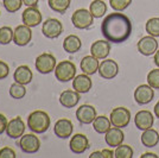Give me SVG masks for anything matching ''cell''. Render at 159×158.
I'll list each match as a JSON object with an SVG mask.
<instances>
[{
  "instance_id": "obj_31",
  "label": "cell",
  "mask_w": 159,
  "mask_h": 158,
  "mask_svg": "<svg viewBox=\"0 0 159 158\" xmlns=\"http://www.w3.org/2000/svg\"><path fill=\"white\" fill-rule=\"evenodd\" d=\"M25 94H26V88H25L24 85H21V83L16 82V83H13L12 86L10 87V95L13 99H17V100L23 99L25 96Z\"/></svg>"
},
{
  "instance_id": "obj_45",
  "label": "cell",
  "mask_w": 159,
  "mask_h": 158,
  "mask_svg": "<svg viewBox=\"0 0 159 158\" xmlns=\"http://www.w3.org/2000/svg\"><path fill=\"white\" fill-rule=\"evenodd\" d=\"M154 114H156V117L159 119V101L156 104V106H154Z\"/></svg>"
},
{
  "instance_id": "obj_23",
  "label": "cell",
  "mask_w": 159,
  "mask_h": 158,
  "mask_svg": "<svg viewBox=\"0 0 159 158\" xmlns=\"http://www.w3.org/2000/svg\"><path fill=\"white\" fill-rule=\"evenodd\" d=\"M33 79L32 70L29 68L27 66H19L13 74V80L18 83L21 85H29L31 83V81Z\"/></svg>"
},
{
  "instance_id": "obj_6",
  "label": "cell",
  "mask_w": 159,
  "mask_h": 158,
  "mask_svg": "<svg viewBox=\"0 0 159 158\" xmlns=\"http://www.w3.org/2000/svg\"><path fill=\"white\" fill-rule=\"evenodd\" d=\"M111 123L115 127H127L131 121V112L126 107H116L111 112Z\"/></svg>"
},
{
  "instance_id": "obj_20",
  "label": "cell",
  "mask_w": 159,
  "mask_h": 158,
  "mask_svg": "<svg viewBox=\"0 0 159 158\" xmlns=\"http://www.w3.org/2000/svg\"><path fill=\"white\" fill-rule=\"evenodd\" d=\"M124 139H125V134H124L122 130L119 127H115V126L111 127L105 133V140H106L107 145L111 147H116V146L121 145Z\"/></svg>"
},
{
  "instance_id": "obj_14",
  "label": "cell",
  "mask_w": 159,
  "mask_h": 158,
  "mask_svg": "<svg viewBox=\"0 0 159 158\" xmlns=\"http://www.w3.org/2000/svg\"><path fill=\"white\" fill-rule=\"evenodd\" d=\"M96 117V109L92 105H81L76 109V118L82 125L92 124Z\"/></svg>"
},
{
  "instance_id": "obj_10",
  "label": "cell",
  "mask_w": 159,
  "mask_h": 158,
  "mask_svg": "<svg viewBox=\"0 0 159 158\" xmlns=\"http://www.w3.org/2000/svg\"><path fill=\"white\" fill-rule=\"evenodd\" d=\"M138 51L144 56H152L158 50V42L153 36H145L137 44Z\"/></svg>"
},
{
  "instance_id": "obj_18",
  "label": "cell",
  "mask_w": 159,
  "mask_h": 158,
  "mask_svg": "<svg viewBox=\"0 0 159 158\" xmlns=\"http://www.w3.org/2000/svg\"><path fill=\"white\" fill-rule=\"evenodd\" d=\"M153 123H154L153 114L150 111H146V109L139 111L134 117V124L137 126V128L141 130V131L151 128L153 126Z\"/></svg>"
},
{
  "instance_id": "obj_33",
  "label": "cell",
  "mask_w": 159,
  "mask_h": 158,
  "mask_svg": "<svg viewBox=\"0 0 159 158\" xmlns=\"http://www.w3.org/2000/svg\"><path fill=\"white\" fill-rule=\"evenodd\" d=\"M133 149L129 145H119L116 146L114 151V157L116 158H132L133 157Z\"/></svg>"
},
{
  "instance_id": "obj_3",
  "label": "cell",
  "mask_w": 159,
  "mask_h": 158,
  "mask_svg": "<svg viewBox=\"0 0 159 158\" xmlns=\"http://www.w3.org/2000/svg\"><path fill=\"white\" fill-rule=\"evenodd\" d=\"M55 76L60 82H68L76 76V66L71 61H61L55 68Z\"/></svg>"
},
{
  "instance_id": "obj_32",
  "label": "cell",
  "mask_w": 159,
  "mask_h": 158,
  "mask_svg": "<svg viewBox=\"0 0 159 158\" xmlns=\"http://www.w3.org/2000/svg\"><path fill=\"white\" fill-rule=\"evenodd\" d=\"M13 30L10 26L0 27V44L7 45L13 40Z\"/></svg>"
},
{
  "instance_id": "obj_8",
  "label": "cell",
  "mask_w": 159,
  "mask_h": 158,
  "mask_svg": "<svg viewBox=\"0 0 159 158\" xmlns=\"http://www.w3.org/2000/svg\"><path fill=\"white\" fill-rule=\"evenodd\" d=\"M19 146L21 151L25 153H36L40 149V140L38 137H36L32 133L23 134L20 137Z\"/></svg>"
},
{
  "instance_id": "obj_22",
  "label": "cell",
  "mask_w": 159,
  "mask_h": 158,
  "mask_svg": "<svg viewBox=\"0 0 159 158\" xmlns=\"http://www.w3.org/2000/svg\"><path fill=\"white\" fill-rule=\"evenodd\" d=\"M80 93L71 89L63 91L60 95V104L64 108H74L75 106L79 104L80 101Z\"/></svg>"
},
{
  "instance_id": "obj_27",
  "label": "cell",
  "mask_w": 159,
  "mask_h": 158,
  "mask_svg": "<svg viewBox=\"0 0 159 158\" xmlns=\"http://www.w3.org/2000/svg\"><path fill=\"white\" fill-rule=\"evenodd\" d=\"M111 125H112L111 119L107 118L106 115H99L93 121L94 130L98 132V133H100V134H105L111 128Z\"/></svg>"
},
{
  "instance_id": "obj_38",
  "label": "cell",
  "mask_w": 159,
  "mask_h": 158,
  "mask_svg": "<svg viewBox=\"0 0 159 158\" xmlns=\"http://www.w3.org/2000/svg\"><path fill=\"white\" fill-rule=\"evenodd\" d=\"M10 74V67L4 61H0V80L6 79Z\"/></svg>"
},
{
  "instance_id": "obj_1",
  "label": "cell",
  "mask_w": 159,
  "mask_h": 158,
  "mask_svg": "<svg viewBox=\"0 0 159 158\" xmlns=\"http://www.w3.org/2000/svg\"><path fill=\"white\" fill-rule=\"evenodd\" d=\"M101 32L112 43H124L132 33V23L127 16L115 11L105 17L101 24Z\"/></svg>"
},
{
  "instance_id": "obj_19",
  "label": "cell",
  "mask_w": 159,
  "mask_h": 158,
  "mask_svg": "<svg viewBox=\"0 0 159 158\" xmlns=\"http://www.w3.org/2000/svg\"><path fill=\"white\" fill-rule=\"evenodd\" d=\"M111 53L109 40H96L90 46V53L98 59H105Z\"/></svg>"
},
{
  "instance_id": "obj_29",
  "label": "cell",
  "mask_w": 159,
  "mask_h": 158,
  "mask_svg": "<svg viewBox=\"0 0 159 158\" xmlns=\"http://www.w3.org/2000/svg\"><path fill=\"white\" fill-rule=\"evenodd\" d=\"M48 4L52 11L63 14L70 7L71 0H48Z\"/></svg>"
},
{
  "instance_id": "obj_35",
  "label": "cell",
  "mask_w": 159,
  "mask_h": 158,
  "mask_svg": "<svg viewBox=\"0 0 159 158\" xmlns=\"http://www.w3.org/2000/svg\"><path fill=\"white\" fill-rule=\"evenodd\" d=\"M132 4V0H109V5L114 11L122 12Z\"/></svg>"
},
{
  "instance_id": "obj_34",
  "label": "cell",
  "mask_w": 159,
  "mask_h": 158,
  "mask_svg": "<svg viewBox=\"0 0 159 158\" xmlns=\"http://www.w3.org/2000/svg\"><path fill=\"white\" fill-rule=\"evenodd\" d=\"M2 4L5 10L10 13H16L21 8V5H24L23 0H2Z\"/></svg>"
},
{
  "instance_id": "obj_21",
  "label": "cell",
  "mask_w": 159,
  "mask_h": 158,
  "mask_svg": "<svg viewBox=\"0 0 159 158\" xmlns=\"http://www.w3.org/2000/svg\"><path fill=\"white\" fill-rule=\"evenodd\" d=\"M92 86H93L92 79L89 77V75H87L84 72L75 76L73 80V89L80 94L88 93L92 89Z\"/></svg>"
},
{
  "instance_id": "obj_25",
  "label": "cell",
  "mask_w": 159,
  "mask_h": 158,
  "mask_svg": "<svg viewBox=\"0 0 159 158\" xmlns=\"http://www.w3.org/2000/svg\"><path fill=\"white\" fill-rule=\"evenodd\" d=\"M81 46H82V42L80 40V37L75 36V35H70V36L66 37L63 40V49L68 53H77V51H80Z\"/></svg>"
},
{
  "instance_id": "obj_37",
  "label": "cell",
  "mask_w": 159,
  "mask_h": 158,
  "mask_svg": "<svg viewBox=\"0 0 159 158\" xmlns=\"http://www.w3.org/2000/svg\"><path fill=\"white\" fill-rule=\"evenodd\" d=\"M16 151L13 149L8 147V146H5L4 149L0 150V158H16Z\"/></svg>"
},
{
  "instance_id": "obj_9",
  "label": "cell",
  "mask_w": 159,
  "mask_h": 158,
  "mask_svg": "<svg viewBox=\"0 0 159 158\" xmlns=\"http://www.w3.org/2000/svg\"><path fill=\"white\" fill-rule=\"evenodd\" d=\"M99 75L102 79L112 80L119 74V66L114 59L105 58L99 66Z\"/></svg>"
},
{
  "instance_id": "obj_7",
  "label": "cell",
  "mask_w": 159,
  "mask_h": 158,
  "mask_svg": "<svg viewBox=\"0 0 159 158\" xmlns=\"http://www.w3.org/2000/svg\"><path fill=\"white\" fill-rule=\"evenodd\" d=\"M42 32L47 38L55 40V38H58L61 36V33L63 32V25H62V23L58 19L49 18V19H47L43 23Z\"/></svg>"
},
{
  "instance_id": "obj_4",
  "label": "cell",
  "mask_w": 159,
  "mask_h": 158,
  "mask_svg": "<svg viewBox=\"0 0 159 158\" xmlns=\"http://www.w3.org/2000/svg\"><path fill=\"white\" fill-rule=\"evenodd\" d=\"M71 23L79 30H86L93 25L94 17L89 10L80 8V10H76L71 16Z\"/></svg>"
},
{
  "instance_id": "obj_42",
  "label": "cell",
  "mask_w": 159,
  "mask_h": 158,
  "mask_svg": "<svg viewBox=\"0 0 159 158\" xmlns=\"http://www.w3.org/2000/svg\"><path fill=\"white\" fill-rule=\"evenodd\" d=\"M140 157L141 158H157L158 156H157L156 153H152V152H145V153H143Z\"/></svg>"
},
{
  "instance_id": "obj_11",
  "label": "cell",
  "mask_w": 159,
  "mask_h": 158,
  "mask_svg": "<svg viewBox=\"0 0 159 158\" xmlns=\"http://www.w3.org/2000/svg\"><path fill=\"white\" fill-rule=\"evenodd\" d=\"M32 40V31L31 27L27 25H19L14 29L13 32V43L18 46L27 45Z\"/></svg>"
},
{
  "instance_id": "obj_28",
  "label": "cell",
  "mask_w": 159,
  "mask_h": 158,
  "mask_svg": "<svg viewBox=\"0 0 159 158\" xmlns=\"http://www.w3.org/2000/svg\"><path fill=\"white\" fill-rule=\"evenodd\" d=\"M89 11L93 14L94 18H101L107 13L106 2L102 0H93L89 6Z\"/></svg>"
},
{
  "instance_id": "obj_44",
  "label": "cell",
  "mask_w": 159,
  "mask_h": 158,
  "mask_svg": "<svg viewBox=\"0 0 159 158\" xmlns=\"http://www.w3.org/2000/svg\"><path fill=\"white\" fill-rule=\"evenodd\" d=\"M153 62H154V64L158 67L159 68V49L156 51V53H154V58H153Z\"/></svg>"
},
{
  "instance_id": "obj_16",
  "label": "cell",
  "mask_w": 159,
  "mask_h": 158,
  "mask_svg": "<svg viewBox=\"0 0 159 158\" xmlns=\"http://www.w3.org/2000/svg\"><path fill=\"white\" fill-rule=\"evenodd\" d=\"M69 147H70L71 152L76 153V155H81L89 149V140L84 134L77 133V134L71 137L70 143H69Z\"/></svg>"
},
{
  "instance_id": "obj_15",
  "label": "cell",
  "mask_w": 159,
  "mask_h": 158,
  "mask_svg": "<svg viewBox=\"0 0 159 158\" xmlns=\"http://www.w3.org/2000/svg\"><path fill=\"white\" fill-rule=\"evenodd\" d=\"M74 131V125L73 123L69 119L62 118L56 121V124L53 126V132L58 138L66 139L71 137Z\"/></svg>"
},
{
  "instance_id": "obj_41",
  "label": "cell",
  "mask_w": 159,
  "mask_h": 158,
  "mask_svg": "<svg viewBox=\"0 0 159 158\" xmlns=\"http://www.w3.org/2000/svg\"><path fill=\"white\" fill-rule=\"evenodd\" d=\"M102 156H103V158H113L114 157V152L112 150L105 149V150H102Z\"/></svg>"
},
{
  "instance_id": "obj_26",
  "label": "cell",
  "mask_w": 159,
  "mask_h": 158,
  "mask_svg": "<svg viewBox=\"0 0 159 158\" xmlns=\"http://www.w3.org/2000/svg\"><path fill=\"white\" fill-rule=\"evenodd\" d=\"M141 143L146 147H154L159 143V134L154 128H147L141 134Z\"/></svg>"
},
{
  "instance_id": "obj_24",
  "label": "cell",
  "mask_w": 159,
  "mask_h": 158,
  "mask_svg": "<svg viewBox=\"0 0 159 158\" xmlns=\"http://www.w3.org/2000/svg\"><path fill=\"white\" fill-rule=\"evenodd\" d=\"M99 59L96 57H94L93 55L90 56H84L81 63H80V67H81V70L82 72H84L87 75H94L95 72L99 70Z\"/></svg>"
},
{
  "instance_id": "obj_30",
  "label": "cell",
  "mask_w": 159,
  "mask_h": 158,
  "mask_svg": "<svg viewBox=\"0 0 159 158\" xmlns=\"http://www.w3.org/2000/svg\"><path fill=\"white\" fill-rule=\"evenodd\" d=\"M146 32L153 37H159V17H154L146 21Z\"/></svg>"
},
{
  "instance_id": "obj_12",
  "label": "cell",
  "mask_w": 159,
  "mask_h": 158,
  "mask_svg": "<svg viewBox=\"0 0 159 158\" xmlns=\"http://www.w3.org/2000/svg\"><path fill=\"white\" fill-rule=\"evenodd\" d=\"M42 19H43V16L37 7H27L23 11V14H21L23 24L30 27L38 26L42 23Z\"/></svg>"
},
{
  "instance_id": "obj_36",
  "label": "cell",
  "mask_w": 159,
  "mask_h": 158,
  "mask_svg": "<svg viewBox=\"0 0 159 158\" xmlns=\"http://www.w3.org/2000/svg\"><path fill=\"white\" fill-rule=\"evenodd\" d=\"M147 83L153 89H159V68L152 69L147 74Z\"/></svg>"
},
{
  "instance_id": "obj_17",
  "label": "cell",
  "mask_w": 159,
  "mask_h": 158,
  "mask_svg": "<svg viewBox=\"0 0 159 158\" xmlns=\"http://www.w3.org/2000/svg\"><path fill=\"white\" fill-rule=\"evenodd\" d=\"M25 132V124L20 117H16L11 121H8L6 128V134L12 139L20 138Z\"/></svg>"
},
{
  "instance_id": "obj_40",
  "label": "cell",
  "mask_w": 159,
  "mask_h": 158,
  "mask_svg": "<svg viewBox=\"0 0 159 158\" xmlns=\"http://www.w3.org/2000/svg\"><path fill=\"white\" fill-rule=\"evenodd\" d=\"M39 0H23V4L27 7H37Z\"/></svg>"
},
{
  "instance_id": "obj_13",
  "label": "cell",
  "mask_w": 159,
  "mask_h": 158,
  "mask_svg": "<svg viewBox=\"0 0 159 158\" xmlns=\"http://www.w3.org/2000/svg\"><path fill=\"white\" fill-rule=\"evenodd\" d=\"M153 98H154V89L148 83L140 85L134 91V100L139 105H147L148 102L152 101Z\"/></svg>"
},
{
  "instance_id": "obj_39",
  "label": "cell",
  "mask_w": 159,
  "mask_h": 158,
  "mask_svg": "<svg viewBox=\"0 0 159 158\" xmlns=\"http://www.w3.org/2000/svg\"><path fill=\"white\" fill-rule=\"evenodd\" d=\"M7 124H8L7 118L4 115V114H1V113H0V134H2L4 132H6Z\"/></svg>"
},
{
  "instance_id": "obj_5",
  "label": "cell",
  "mask_w": 159,
  "mask_h": 158,
  "mask_svg": "<svg viewBox=\"0 0 159 158\" xmlns=\"http://www.w3.org/2000/svg\"><path fill=\"white\" fill-rule=\"evenodd\" d=\"M56 66H57L56 57L52 53H42L34 61V67L40 74H50L51 72H55Z\"/></svg>"
},
{
  "instance_id": "obj_2",
  "label": "cell",
  "mask_w": 159,
  "mask_h": 158,
  "mask_svg": "<svg viewBox=\"0 0 159 158\" xmlns=\"http://www.w3.org/2000/svg\"><path fill=\"white\" fill-rule=\"evenodd\" d=\"M51 124L50 117L44 111H34L27 118V127L33 133H44L49 130Z\"/></svg>"
},
{
  "instance_id": "obj_43",
  "label": "cell",
  "mask_w": 159,
  "mask_h": 158,
  "mask_svg": "<svg viewBox=\"0 0 159 158\" xmlns=\"http://www.w3.org/2000/svg\"><path fill=\"white\" fill-rule=\"evenodd\" d=\"M90 158H103V156H102V151H95V152H93L90 156H89Z\"/></svg>"
}]
</instances>
